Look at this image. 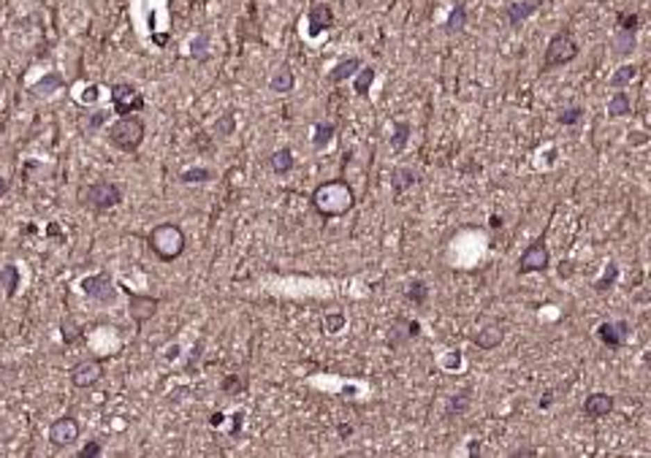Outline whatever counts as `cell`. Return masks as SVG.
Wrapping results in <instances>:
<instances>
[{
  "label": "cell",
  "mask_w": 651,
  "mask_h": 458,
  "mask_svg": "<svg viewBox=\"0 0 651 458\" xmlns=\"http://www.w3.org/2000/svg\"><path fill=\"white\" fill-rule=\"evenodd\" d=\"M144 119L136 114H125V117H117L112 125H109V142L112 146H117L120 152H136L144 142Z\"/></svg>",
  "instance_id": "obj_4"
},
{
  "label": "cell",
  "mask_w": 651,
  "mask_h": 458,
  "mask_svg": "<svg viewBox=\"0 0 651 458\" xmlns=\"http://www.w3.org/2000/svg\"><path fill=\"white\" fill-rule=\"evenodd\" d=\"M342 325H345V315H342V312H331V315H326V320H323L326 334H337Z\"/></svg>",
  "instance_id": "obj_37"
},
{
  "label": "cell",
  "mask_w": 651,
  "mask_h": 458,
  "mask_svg": "<svg viewBox=\"0 0 651 458\" xmlns=\"http://www.w3.org/2000/svg\"><path fill=\"white\" fill-rule=\"evenodd\" d=\"M459 364H461V353H456V350L451 353V358H448V361H443V366H445V369H456Z\"/></svg>",
  "instance_id": "obj_46"
},
{
  "label": "cell",
  "mask_w": 651,
  "mask_h": 458,
  "mask_svg": "<svg viewBox=\"0 0 651 458\" xmlns=\"http://www.w3.org/2000/svg\"><path fill=\"white\" fill-rule=\"evenodd\" d=\"M223 391H226V393H239V391H245V380H239L236 374H231V377L223 380Z\"/></svg>",
  "instance_id": "obj_40"
},
{
  "label": "cell",
  "mask_w": 651,
  "mask_h": 458,
  "mask_svg": "<svg viewBox=\"0 0 651 458\" xmlns=\"http://www.w3.org/2000/svg\"><path fill=\"white\" fill-rule=\"evenodd\" d=\"M215 173L209 171V169H204V166H196V169H185V171L179 173V182L182 185H204V182H209Z\"/></svg>",
  "instance_id": "obj_32"
},
{
  "label": "cell",
  "mask_w": 651,
  "mask_h": 458,
  "mask_svg": "<svg viewBox=\"0 0 651 458\" xmlns=\"http://www.w3.org/2000/svg\"><path fill=\"white\" fill-rule=\"evenodd\" d=\"M470 399H472V391H470V388H467V391H459L456 396H451L448 404H445V418H459V415H464V412L470 409Z\"/></svg>",
  "instance_id": "obj_24"
},
{
  "label": "cell",
  "mask_w": 651,
  "mask_h": 458,
  "mask_svg": "<svg viewBox=\"0 0 651 458\" xmlns=\"http://www.w3.org/2000/svg\"><path fill=\"white\" fill-rule=\"evenodd\" d=\"M551 404H554V391H545L543 399H540V409H548Z\"/></svg>",
  "instance_id": "obj_48"
},
{
  "label": "cell",
  "mask_w": 651,
  "mask_h": 458,
  "mask_svg": "<svg viewBox=\"0 0 651 458\" xmlns=\"http://www.w3.org/2000/svg\"><path fill=\"white\" fill-rule=\"evenodd\" d=\"M488 226H491V228H494V230H497V228H502V217H500V214H494V217L488 220Z\"/></svg>",
  "instance_id": "obj_51"
},
{
  "label": "cell",
  "mask_w": 651,
  "mask_h": 458,
  "mask_svg": "<svg viewBox=\"0 0 651 458\" xmlns=\"http://www.w3.org/2000/svg\"><path fill=\"white\" fill-rule=\"evenodd\" d=\"M122 290H125V287H122ZM125 293H128L131 317H133L139 325H144L147 320H152V317H155L158 307H160V301H158L155 296H142V293H131V290H125Z\"/></svg>",
  "instance_id": "obj_12"
},
{
  "label": "cell",
  "mask_w": 651,
  "mask_h": 458,
  "mask_svg": "<svg viewBox=\"0 0 651 458\" xmlns=\"http://www.w3.org/2000/svg\"><path fill=\"white\" fill-rule=\"evenodd\" d=\"M538 8H540V0H516V3H510L508 11H505L510 28H521Z\"/></svg>",
  "instance_id": "obj_15"
},
{
  "label": "cell",
  "mask_w": 651,
  "mask_h": 458,
  "mask_svg": "<svg viewBox=\"0 0 651 458\" xmlns=\"http://www.w3.org/2000/svg\"><path fill=\"white\" fill-rule=\"evenodd\" d=\"M635 74H638V68H635V65H622V68H616V74L611 76V87L622 90V87H627L632 79H635Z\"/></svg>",
  "instance_id": "obj_34"
},
{
  "label": "cell",
  "mask_w": 651,
  "mask_h": 458,
  "mask_svg": "<svg viewBox=\"0 0 651 458\" xmlns=\"http://www.w3.org/2000/svg\"><path fill=\"white\" fill-rule=\"evenodd\" d=\"M535 456H538V450H535V448H521V450L510 453V458H535Z\"/></svg>",
  "instance_id": "obj_45"
},
{
  "label": "cell",
  "mask_w": 651,
  "mask_h": 458,
  "mask_svg": "<svg viewBox=\"0 0 651 458\" xmlns=\"http://www.w3.org/2000/svg\"><path fill=\"white\" fill-rule=\"evenodd\" d=\"M616 409V399L605 391H595L584 399V415L592 418V421H600V418H608L611 412Z\"/></svg>",
  "instance_id": "obj_13"
},
{
  "label": "cell",
  "mask_w": 651,
  "mask_h": 458,
  "mask_svg": "<svg viewBox=\"0 0 651 458\" xmlns=\"http://www.w3.org/2000/svg\"><path fill=\"white\" fill-rule=\"evenodd\" d=\"M578 41H575V35L570 33V30H559V33H554L551 35V41H548V46H545V62H543V68L548 71V68H562V65H567V62H572V60L578 58Z\"/></svg>",
  "instance_id": "obj_5"
},
{
  "label": "cell",
  "mask_w": 651,
  "mask_h": 458,
  "mask_svg": "<svg viewBox=\"0 0 651 458\" xmlns=\"http://www.w3.org/2000/svg\"><path fill=\"white\" fill-rule=\"evenodd\" d=\"M418 334H421V323H418V320H410V337L415 339Z\"/></svg>",
  "instance_id": "obj_49"
},
{
  "label": "cell",
  "mask_w": 651,
  "mask_h": 458,
  "mask_svg": "<svg viewBox=\"0 0 651 458\" xmlns=\"http://www.w3.org/2000/svg\"><path fill=\"white\" fill-rule=\"evenodd\" d=\"M109 95H112L114 112H117L120 117L136 114V112H142V109H144L142 92H139V90H136L133 85H128V82H117V85H112Z\"/></svg>",
  "instance_id": "obj_7"
},
{
  "label": "cell",
  "mask_w": 651,
  "mask_h": 458,
  "mask_svg": "<svg viewBox=\"0 0 651 458\" xmlns=\"http://www.w3.org/2000/svg\"><path fill=\"white\" fill-rule=\"evenodd\" d=\"M63 85H65V82H63V76H60L57 71H52V74H44V76H41L35 85L30 87V90H33L35 95H52V92H55V90H60Z\"/></svg>",
  "instance_id": "obj_28"
},
{
  "label": "cell",
  "mask_w": 651,
  "mask_h": 458,
  "mask_svg": "<svg viewBox=\"0 0 651 458\" xmlns=\"http://www.w3.org/2000/svg\"><path fill=\"white\" fill-rule=\"evenodd\" d=\"M619 28L635 30V33H638V28H641V14H619Z\"/></svg>",
  "instance_id": "obj_39"
},
{
  "label": "cell",
  "mask_w": 651,
  "mask_h": 458,
  "mask_svg": "<svg viewBox=\"0 0 651 458\" xmlns=\"http://www.w3.org/2000/svg\"><path fill=\"white\" fill-rule=\"evenodd\" d=\"M106 122H109V112H95V114L87 119V128L95 130V128H101V125H106Z\"/></svg>",
  "instance_id": "obj_42"
},
{
  "label": "cell",
  "mask_w": 651,
  "mask_h": 458,
  "mask_svg": "<svg viewBox=\"0 0 651 458\" xmlns=\"http://www.w3.org/2000/svg\"><path fill=\"white\" fill-rule=\"evenodd\" d=\"M629 323L627 320H611V323H600L597 325V339L605 344V347H624L627 339H629Z\"/></svg>",
  "instance_id": "obj_11"
},
{
  "label": "cell",
  "mask_w": 651,
  "mask_h": 458,
  "mask_svg": "<svg viewBox=\"0 0 651 458\" xmlns=\"http://www.w3.org/2000/svg\"><path fill=\"white\" fill-rule=\"evenodd\" d=\"M95 98H98V87H95V85H92V87H87L85 92H82V101H85V103H92Z\"/></svg>",
  "instance_id": "obj_47"
},
{
  "label": "cell",
  "mask_w": 651,
  "mask_h": 458,
  "mask_svg": "<svg viewBox=\"0 0 651 458\" xmlns=\"http://www.w3.org/2000/svg\"><path fill=\"white\" fill-rule=\"evenodd\" d=\"M404 298L413 301L415 307H424L426 298H429V287H426L424 280H413V282L407 285V290H404Z\"/></svg>",
  "instance_id": "obj_31"
},
{
  "label": "cell",
  "mask_w": 651,
  "mask_h": 458,
  "mask_svg": "<svg viewBox=\"0 0 651 458\" xmlns=\"http://www.w3.org/2000/svg\"><path fill=\"white\" fill-rule=\"evenodd\" d=\"M312 209L323 217V220H334V217H345L347 212H353L356 206V190L350 187V182L340 176V179H326L320 182L310 196Z\"/></svg>",
  "instance_id": "obj_1"
},
{
  "label": "cell",
  "mask_w": 651,
  "mask_h": 458,
  "mask_svg": "<svg viewBox=\"0 0 651 458\" xmlns=\"http://www.w3.org/2000/svg\"><path fill=\"white\" fill-rule=\"evenodd\" d=\"M572 274H575V263H572V260H562V263H559V277H562V280H570Z\"/></svg>",
  "instance_id": "obj_43"
},
{
  "label": "cell",
  "mask_w": 651,
  "mask_h": 458,
  "mask_svg": "<svg viewBox=\"0 0 651 458\" xmlns=\"http://www.w3.org/2000/svg\"><path fill=\"white\" fill-rule=\"evenodd\" d=\"M472 342L481 350H497L500 344L505 342V328L500 323H488V325H483L481 331L472 337Z\"/></svg>",
  "instance_id": "obj_16"
},
{
  "label": "cell",
  "mask_w": 651,
  "mask_h": 458,
  "mask_svg": "<svg viewBox=\"0 0 651 458\" xmlns=\"http://www.w3.org/2000/svg\"><path fill=\"white\" fill-rule=\"evenodd\" d=\"M629 112H632L629 95L619 90V92H616V95L608 101V117H611V119H619V117H629Z\"/></svg>",
  "instance_id": "obj_27"
},
{
  "label": "cell",
  "mask_w": 651,
  "mask_h": 458,
  "mask_svg": "<svg viewBox=\"0 0 651 458\" xmlns=\"http://www.w3.org/2000/svg\"><path fill=\"white\" fill-rule=\"evenodd\" d=\"M374 76H377V71H374L372 65H364V68L356 74V79H353V90H356V95H359V98H369V87L374 85Z\"/></svg>",
  "instance_id": "obj_26"
},
{
  "label": "cell",
  "mask_w": 651,
  "mask_h": 458,
  "mask_svg": "<svg viewBox=\"0 0 651 458\" xmlns=\"http://www.w3.org/2000/svg\"><path fill=\"white\" fill-rule=\"evenodd\" d=\"M337 136V125L334 122H329V119H320V122H315V133H312V146L320 152V149H326L329 144H331V139Z\"/></svg>",
  "instance_id": "obj_20"
},
{
  "label": "cell",
  "mask_w": 651,
  "mask_h": 458,
  "mask_svg": "<svg viewBox=\"0 0 651 458\" xmlns=\"http://www.w3.org/2000/svg\"><path fill=\"white\" fill-rule=\"evenodd\" d=\"M364 68V62H361V58H345L340 60L334 68H331V74H329V82H334V85H342V82H347V79H353L359 71Z\"/></svg>",
  "instance_id": "obj_17"
},
{
  "label": "cell",
  "mask_w": 651,
  "mask_h": 458,
  "mask_svg": "<svg viewBox=\"0 0 651 458\" xmlns=\"http://www.w3.org/2000/svg\"><path fill=\"white\" fill-rule=\"evenodd\" d=\"M220 423H223V415H220V412H217V415H215V418H212V426H220Z\"/></svg>",
  "instance_id": "obj_53"
},
{
  "label": "cell",
  "mask_w": 651,
  "mask_h": 458,
  "mask_svg": "<svg viewBox=\"0 0 651 458\" xmlns=\"http://www.w3.org/2000/svg\"><path fill=\"white\" fill-rule=\"evenodd\" d=\"M470 456H481V442H470Z\"/></svg>",
  "instance_id": "obj_50"
},
{
  "label": "cell",
  "mask_w": 651,
  "mask_h": 458,
  "mask_svg": "<svg viewBox=\"0 0 651 458\" xmlns=\"http://www.w3.org/2000/svg\"><path fill=\"white\" fill-rule=\"evenodd\" d=\"M82 293H85L90 301H98V304H114L117 301V285L109 274H90L82 280Z\"/></svg>",
  "instance_id": "obj_8"
},
{
  "label": "cell",
  "mask_w": 651,
  "mask_h": 458,
  "mask_svg": "<svg viewBox=\"0 0 651 458\" xmlns=\"http://www.w3.org/2000/svg\"><path fill=\"white\" fill-rule=\"evenodd\" d=\"M293 152L288 149V146H283V149H277V152H272V158H269V169H272V173H277V176H285V173L293 171Z\"/></svg>",
  "instance_id": "obj_21"
},
{
  "label": "cell",
  "mask_w": 651,
  "mask_h": 458,
  "mask_svg": "<svg viewBox=\"0 0 651 458\" xmlns=\"http://www.w3.org/2000/svg\"><path fill=\"white\" fill-rule=\"evenodd\" d=\"M101 453H104V448H101V442H95V439H90V442H87L85 448L79 450V458H98V456H101Z\"/></svg>",
  "instance_id": "obj_41"
},
{
  "label": "cell",
  "mask_w": 651,
  "mask_h": 458,
  "mask_svg": "<svg viewBox=\"0 0 651 458\" xmlns=\"http://www.w3.org/2000/svg\"><path fill=\"white\" fill-rule=\"evenodd\" d=\"M147 247H149V253L158 260L171 263V260H176L185 253L188 239H185V230L179 228L176 223H160V226H155V228L149 230Z\"/></svg>",
  "instance_id": "obj_2"
},
{
  "label": "cell",
  "mask_w": 651,
  "mask_h": 458,
  "mask_svg": "<svg viewBox=\"0 0 651 458\" xmlns=\"http://www.w3.org/2000/svg\"><path fill=\"white\" fill-rule=\"evenodd\" d=\"M206 49H209V35H206V33H201L199 38L193 41V58H196V60H206V55H209Z\"/></svg>",
  "instance_id": "obj_38"
},
{
  "label": "cell",
  "mask_w": 651,
  "mask_h": 458,
  "mask_svg": "<svg viewBox=\"0 0 651 458\" xmlns=\"http://www.w3.org/2000/svg\"><path fill=\"white\" fill-rule=\"evenodd\" d=\"M307 22H310L312 38L320 35V33H326V30L334 25V11H331V6H329V3H312Z\"/></svg>",
  "instance_id": "obj_14"
},
{
  "label": "cell",
  "mask_w": 651,
  "mask_h": 458,
  "mask_svg": "<svg viewBox=\"0 0 651 458\" xmlns=\"http://www.w3.org/2000/svg\"><path fill=\"white\" fill-rule=\"evenodd\" d=\"M19 282H22V274H19V269H17L14 263H8V266L0 269V290L6 293V298H14V296H17Z\"/></svg>",
  "instance_id": "obj_18"
},
{
  "label": "cell",
  "mask_w": 651,
  "mask_h": 458,
  "mask_svg": "<svg viewBox=\"0 0 651 458\" xmlns=\"http://www.w3.org/2000/svg\"><path fill=\"white\" fill-rule=\"evenodd\" d=\"M76 198H79V203H82L85 209L95 212V214H104V212H109V209L122 203V190H120L114 182H104V179H101V182L82 185V187L76 190Z\"/></svg>",
  "instance_id": "obj_3"
},
{
  "label": "cell",
  "mask_w": 651,
  "mask_h": 458,
  "mask_svg": "<svg viewBox=\"0 0 651 458\" xmlns=\"http://www.w3.org/2000/svg\"><path fill=\"white\" fill-rule=\"evenodd\" d=\"M581 119H584V106H567V109H562V112L557 114V122H559V125H565V128L578 125Z\"/></svg>",
  "instance_id": "obj_35"
},
{
  "label": "cell",
  "mask_w": 651,
  "mask_h": 458,
  "mask_svg": "<svg viewBox=\"0 0 651 458\" xmlns=\"http://www.w3.org/2000/svg\"><path fill=\"white\" fill-rule=\"evenodd\" d=\"M545 233H548V228L521 253L518 266H516L518 274H543V271L551 269V253H548V244H545Z\"/></svg>",
  "instance_id": "obj_6"
},
{
  "label": "cell",
  "mask_w": 651,
  "mask_h": 458,
  "mask_svg": "<svg viewBox=\"0 0 651 458\" xmlns=\"http://www.w3.org/2000/svg\"><path fill=\"white\" fill-rule=\"evenodd\" d=\"M464 28H467V8H464V6H453L443 30H445L448 35H456V33H461Z\"/></svg>",
  "instance_id": "obj_29"
},
{
  "label": "cell",
  "mask_w": 651,
  "mask_h": 458,
  "mask_svg": "<svg viewBox=\"0 0 651 458\" xmlns=\"http://www.w3.org/2000/svg\"><path fill=\"white\" fill-rule=\"evenodd\" d=\"M635 30H627V28H616V35H613V52L619 58H629L635 52Z\"/></svg>",
  "instance_id": "obj_22"
},
{
  "label": "cell",
  "mask_w": 651,
  "mask_h": 458,
  "mask_svg": "<svg viewBox=\"0 0 651 458\" xmlns=\"http://www.w3.org/2000/svg\"><path fill=\"white\" fill-rule=\"evenodd\" d=\"M60 334H63L65 347H74V344H79L82 339H85V331L79 328V323H76L74 317H63V323H60Z\"/></svg>",
  "instance_id": "obj_25"
},
{
  "label": "cell",
  "mask_w": 651,
  "mask_h": 458,
  "mask_svg": "<svg viewBox=\"0 0 651 458\" xmlns=\"http://www.w3.org/2000/svg\"><path fill=\"white\" fill-rule=\"evenodd\" d=\"M269 87L274 90V92H280V95H285V92H290L293 87H296V76H293V68L290 65H280L274 74H272V79H269Z\"/></svg>",
  "instance_id": "obj_19"
},
{
  "label": "cell",
  "mask_w": 651,
  "mask_h": 458,
  "mask_svg": "<svg viewBox=\"0 0 651 458\" xmlns=\"http://www.w3.org/2000/svg\"><path fill=\"white\" fill-rule=\"evenodd\" d=\"M68 377H71V385H74V388L87 391V388H92L95 382H101V377H104V361H101V358H82V361H76V364L71 366Z\"/></svg>",
  "instance_id": "obj_9"
},
{
  "label": "cell",
  "mask_w": 651,
  "mask_h": 458,
  "mask_svg": "<svg viewBox=\"0 0 651 458\" xmlns=\"http://www.w3.org/2000/svg\"><path fill=\"white\" fill-rule=\"evenodd\" d=\"M8 193V182H6V176H0V198Z\"/></svg>",
  "instance_id": "obj_52"
},
{
  "label": "cell",
  "mask_w": 651,
  "mask_h": 458,
  "mask_svg": "<svg viewBox=\"0 0 651 458\" xmlns=\"http://www.w3.org/2000/svg\"><path fill=\"white\" fill-rule=\"evenodd\" d=\"M215 136L217 139H226V136H231L233 130H236V119H233V114H223V117H217V122H215Z\"/></svg>",
  "instance_id": "obj_36"
},
{
  "label": "cell",
  "mask_w": 651,
  "mask_h": 458,
  "mask_svg": "<svg viewBox=\"0 0 651 458\" xmlns=\"http://www.w3.org/2000/svg\"><path fill=\"white\" fill-rule=\"evenodd\" d=\"M616 280H619V263L611 260V263L605 266V274L595 282V293H608L611 287L616 285Z\"/></svg>",
  "instance_id": "obj_30"
},
{
  "label": "cell",
  "mask_w": 651,
  "mask_h": 458,
  "mask_svg": "<svg viewBox=\"0 0 651 458\" xmlns=\"http://www.w3.org/2000/svg\"><path fill=\"white\" fill-rule=\"evenodd\" d=\"M410 133H413V128H410V122H397L394 125V136H391V149L394 152H402L404 146H407V142H410Z\"/></svg>",
  "instance_id": "obj_33"
},
{
  "label": "cell",
  "mask_w": 651,
  "mask_h": 458,
  "mask_svg": "<svg viewBox=\"0 0 651 458\" xmlns=\"http://www.w3.org/2000/svg\"><path fill=\"white\" fill-rule=\"evenodd\" d=\"M646 142H649V133H643V130H641V133H638V130H632V133H629V144H632V146H638V144L643 146Z\"/></svg>",
  "instance_id": "obj_44"
},
{
  "label": "cell",
  "mask_w": 651,
  "mask_h": 458,
  "mask_svg": "<svg viewBox=\"0 0 651 458\" xmlns=\"http://www.w3.org/2000/svg\"><path fill=\"white\" fill-rule=\"evenodd\" d=\"M79 434H82L79 421L71 418V415H63V418L52 421V426H49V445L57 448V450H65L79 439Z\"/></svg>",
  "instance_id": "obj_10"
},
{
  "label": "cell",
  "mask_w": 651,
  "mask_h": 458,
  "mask_svg": "<svg viewBox=\"0 0 651 458\" xmlns=\"http://www.w3.org/2000/svg\"><path fill=\"white\" fill-rule=\"evenodd\" d=\"M415 182H418V176H415L413 169H407V166H397V169L391 171V187H394L397 196L404 193V190H410Z\"/></svg>",
  "instance_id": "obj_23"
}]
</instances>
